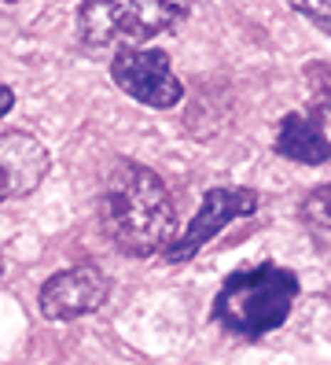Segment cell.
Returning <instances> with one entry per match:
<instances>
[{
	"label": "cell",
	"mask_w": 331,
	"mask_h": 365,
	"mask_svg": "<svg viewBox=\"0 0 331 365\" xmlns=\"http://www.w3.org/2000/svg\"><path fill=\"white\" fill-rule=\"evenodd\" d=\"M298 15H305L309 23H317L320 30L331 34V0H287Z\"/></svg>",
	"instance_id": "obj_11"
},
{
	"label": "cell",
	"mask_w": 331,
	"mask_h": 365,
	"mask_svg": "<svg viewBox=\"0 0 331 365\" xmlns=\"http://www.w3.org/2000/svg\"><path fill=\"white\" fill-rule=\"evenodd\" d=\"M305 89H309V103L313 115H331V67L327 63H309L305 67Z\"/></svg>",
	"instance_id": "obj_10"
},
{
	"label": "cell",
	"mask_w": 331,
	"mask_h": 365,
	"mask_svg": "<svg viewBox=\"0 0 331 365\" xmlns=\"http://www.w3.org/2000/svg\"><path fill=\"white\" fill-rule=\"evenodd\" d=\"M258 210V192L251 188H210L203 196V207L199 214L188 222V229L177 236V244L166 247V259L169 262H184L191 255H199L217 232H225L236 218H247V214Z\"/></svg>",
	"instance_id": "obj_5"
},
{
	"label": "cell",
	"mask_w": 331,
	"mask_h": 365,
	"mask_svg": "<svg viewBox=\"0 0 331 365\" xmlns=\"http://www.w3.org/2000/svg\"><path fill=\"white\" fill-rule=\"evenodd\" d=\"M195 0H85L78 30L88 48H137L188 19Z\"/></svg>",
	"instance_id": "obj_3"
},
{
	"label": "cell",
	"mask_w": 331,
	"mask_h": 365,
	"mask_svg": "<svg viewBox=\"0 0 331 365\" xmlns=\"http://www.w3.org/2000/svg\"><path fill=\"white\" fill-rule=\"evenodd\" d=\"M48 174V152L30 133H4L0 137V203L19 200L41 185Z\"/></svg>",
	"instance_id": "obj_7"
},
{
	"label": "cell",
	"mask_w": 331,
	"mask_h": 365,
	"mask_svg": "<svg viewBox=\"0 0 331 365\" xmlns=\"http://www.w3.org/2000/svg\"><path fill=\"white\" fill-rule=\"evenodd\" d=\"M276 152L283 159H295V163H309V166H320L331 159V140L324 133V125L317 115H283L280 118V130H276Z\"/></svg>",
	"instance_id": "obj_8"
},
{
	"label": "cell",
	"mask_w": 331,
	"mask_h": 365,
	"mask_svg": "<svg viewBox=\"0 0 331 365\" xmlns=\"http://www.w3.org/2000/svg\"><path fill=\"white\" fill-rule=\"evenodd\" d=\"M11 107H15V93L8 89V85H0V118H4Z\"/></svg>",
	"instance_id": "obj_12"
},
{
	"label": "cell",
	"mask_w": 331,
	"mask_h": 365,
	"mask_svg": "<svg viewBox=\"0 0 331 365\" xmlns=\"http://www.w3.org/2000/svg\"><path fill=\"white\" fill-rule=\"evenodd\" d=\"M302 218L309 222V229H313L320 240H331V185L309 192L305 203H302Z\"/></svg>",
	"instance_id": "obj_9"
},
{
	"label": "cell",
	"mask_w": 331,
	"mask_h": 365,
	"mask_svg": "<svg viewBox=\"0 0 331 365\" xmlns=\"http://www.w3.org/2000/svg\"><path fill=\"white\" fill-rule=\"evenodd\" d=\"M110 281L100 266H70L52 273L41 288V314L48 321H74L107 303Z\"/></svg>",
	"instance_id": "obj_6"
},
{
	"label": "cell",
	"mask_w": 331,
	"mask_h": 365,
	"mask_svg": "<svg viewBox=\"0 0 331 365\" xmlns=\"http://www.w3.org/2000/svg\"><path fill=\"white\" fill-rule=\"evenodd\" d=\"M103 232L125 255L166 251L177 229V207L159 174L140 163H118L103 181L100 200Z\"/></svg>",
	"instance_id": "obj_1"
},
{
	"label": "cell",
	"mask_w": 331,
	"mask_h": 365,
	"mask_svg": "<svg viewBox=\"0 0 331 365\" xmlns=\"http://www.w3.org/2000/svg\"><path fill=\"white\" fill-rule=\"evenodd\" d=\"M110 74H115L122 93H129L144 107L166 111V107L181 103L184 96L181 78L169 67V56L159 48H118L115 63H110Z\"/></svg>",
	"instance_id": "obj_4"
},
{
	"label": "cell",
	"mask_w": 331,
	"mask_h": 365,
	"mask_svg": "<svg viewBox=\"0 0 331 365\" xmlns=\"http://www.w3.org/2000/svg\"><path fill=\"white\" fill-rule=\"evenodd\" d=\"M298 295V277L283 266L261 262L251 269H236L214 299V317L228 332L243 339H261L276 332Z\"/></svg>",
	"instance_id": "obj_2"
}]
</instances>
